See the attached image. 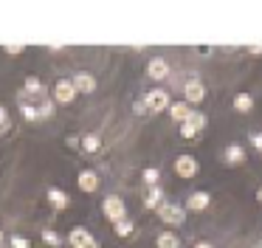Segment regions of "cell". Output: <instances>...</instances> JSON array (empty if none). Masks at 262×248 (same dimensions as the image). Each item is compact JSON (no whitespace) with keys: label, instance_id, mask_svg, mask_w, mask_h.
I'll return each instance as SVG.
<instances>
[{"label":"cell","instance_id":"6da1fadb","mask_svg":"<svg viewBox=\"0 0 262 248\" xmlns=\"http://www.w3.org/2000/svg\"><path fill=\"white\" fill-rule=\"evenodd\" d=\"M158 217L169 225H181L183 220H186V212H183V206H169V203H164V206L158 209Z\"/></svg>","mask_w":262,"mask_h":248},{"label":"cell","instance_id":"7a4b0ae2","mask_svg":"<svg viewBox=\"0 0 262 248\" xmlns=\"http://www.w3.org/2000/svg\"><path fill=\"white\" fill-rule=\"evenodd\" d=\"M147 107H149L152 113L166 110V107H169V93H166V90H161V88L149 90V93H147Z\"/></svg>","mask_w":262,"mask_h":248},{"label":"cell","instance_id":"3957f363","mask_svg":"<svg viewBox=\"0 0 262 248\" xmlns=\"http://www.w3.org/2000/svg\"><path fill=\"white\" fill-rule=\"evenodd\" d=\"M104 214H107V220H113V223H121V220H124V203H121V197L110 195L107 200H104Z\"/></svg>","mask_w":262,"mask_h":248},{"label":"cell","instance_id":"277c9868","mask_svg":"<svg viewBox=\"0 0 262 248\" xmlns=\"http://www.w3.org/2000/svg\"><path fill=\"white\" fill-rule=\"evenodd\" d=\"M76 96V88L71 79H62V82H57V88H54V99L59 101V105H68V101H74Z\"/></svg>","mask_w":262,"mask_h":248},{"label":"cell","instance_id":"5b68a950","mask_svg":"<svg viewBox=\"0 0 262 248\" xmlns=\"http://www.w3.org/2000/svg\"><path fill=\"white\" fill-rule=\"evenodd\" d=\"M175 169H178L181 178H194V175H198V161H194L192 155H181L175 161Z\"/></svg>","mask_w":262,"mask_h":248},{"label":"cell","instance_id":"8992f818","mask_svg":"<svg viewBox=\"0 0 262 248\" xmlns=\"http://www.w3.org/2000/svg\"><path fill=\"white\" fill-rule=\"evenodd\" d=\"M68 240H71V245H74V248H99V245H96V240H93V237L88 234L85 229H74Z\"/></svg>","mask_w":262,"mask_h":248},{"label":"cell","instance_id":"52a82bcc","mask_svg":"<svg viewBox=\"0 0 262 248\" xmlns=\"http://www.w3.org/2000/svg\"><path fill=\"white\" fill-rule=\"evenodd\" d=\"M71 82H74L76 93H93V90H96V79H93L91 73H76Z\"/></svg>","mask_w":262,"mask_h":248},{"label":"cell","instance_id":"ba28073f","mask_svg":"<svg viewBox=\"0 0 262 248\" xmlns=\"http://www.w3.org/2000/svg\"><path fill=\"white\" fill-rule=\"evenodd\" d=\"M79 189H85V192H96L99 189V175L93 172V169L79 172Z\"/></svg>","mask_w":262,"mask_h":248},{"label":"cell","instance_id":"9c48e42d","mask_svg":"<svg viewBox=\"0 0 262 248\" xmlns=\"http://www.w3.org/2000/svg\"><path fill=\"white\" fill-rule=\"evenodd\" d=\"M203 85L198 82V79H189L186 82V101H192V105H198V101H203Z\"/></svg>","mask_w":262,"mask_h":248},{"label":"cell","instance_id":"30bf717a","mask_svg":"<svg viewBox=\"0 0 262 248\" xmlns=\"http://www.w3.org/2000/svg\"><path fill=\"white\" fill-rule=\"evenodd\" d=\"M169 113H172V118H175V121H181V124H186L189 116H192V110H189V101H178V105H172Z\"/></svg>","mask_w":262,"mask_h":248},{"label":"cell","instance_id":"8fae6325","mask_svg":"<svg viewBox=\"0 0 262 248\" xmlns=\"http://www.w3.org/2000/svg\"><path fill=\"white\" fill-rule=\"evenodd\" d=\"M209 203H211L209 192H194V195H189V209H194V212H203Z\"/></svg>","mask_w":262,"mask_h":248},{"label":"cell","instance_id":"7c38bea8","mask_svg":"<svg viewBox=\"0 0 262 248\" xmlns=\"http://www.w3.org/2000/svg\"><path fill=\"white\" fill-rule=\"evenodd\" d=\"M166 73H169V65H166V59H152L149 62V76L152 79H166Z\"/></svg>","mask_w":262,"mask_h":248},{"label":"cell","instance_id":"4fadbf2b","mask_svg":"<svg viewBox=\"0 0 262 248\" xmlns=\"http://www.w3.org/2000/svg\"><path fill=\"white\" fill-rule=\"evenodd\" d=\"M144 206H147V209H161V206H164V192H161L158 186H152L149 195H147V200H144Z\"/></svg>","mask_w":262,"mask_h":248},{"label":"cell","instance_id":"5bb4252c","mask_svg":"<svg viewBox=\"0 0 262 248\" xmlns=\"http://www.w3.org/2000/svg\"><path fill=\"white\" fill-rule=\"evenodd\" d=\"M48 200H51L54 209H65L68 206V195L62 189H48Z\"/></svg>","mask_w":262,"mask_h":248},{"label":"cell","instance_id":"9a60e30c","mask_svg":"<svg viewBox=\"0 0 262 248\" xmlns=\"http://www.w3.org/2000/svg\"><path fill=\"white\" fill-rule=\"evenodd\" d=\"M26 93L46 99V88H42V82H40V79H34V76H29V79H26Z\"/></svg>","mask_w":262,"mask_h":248},{"label":"cell","instance_id":"2e32d148","mask_svg":"<svg viewBox=\"0 0 262 248\" xmlns=\"http://www.w3.org/2000/svg\"><path fill=\"white\" fill-rule=\"evenodd\" d=\"M189 127L194 130V133H200V130L206 127V113H198V110H192V116H189Z\"/></svg>","mask_w":262,"mask_h":248},{"label":"cell","instance_id":"e0dca14e","mask_svg":"<svg viewBox=\"0 0 262 248\" xmlns=\"http://www.w3.org/2000/svg\"><path fill=\"white\" fill-rule=\"evenodd\" d=\"M234 107H237V110H239V113H248V110H251V107H254V99H251V96H248V93H239V96H237V99H234Z\"/></svg>","mask_w":262,"mask_h":248},{"label":"cell","instance_id":"ac0fdd59","mask_svg":"<svg viewBox=\"0 0 262 248\" xmlns=\"http://www.w3.org/2000/svg\"><path fill=\"white\" fill-rule=\"evenodd\" d=\"M243 147H237V144H231V147H228V150H226V161L228 163H243Z\"/></svg>","mask_w":262,"mask_h":248},{"label":"cell","instance_id":"d6986e66","mask_svg":"<svg viewBox=\"0 0 262 248\" xmlns=\"http://www.w3.org/2000/svg\"><path fill=\"white\" fill-rule=\"evenodd\" d=\"M82 147H85V152H96L99 147H102V141H99L96 133H88L85 138H82Z\"/></svg>","mask_w":262,"mask_h":248},{"label":"cell","instance_id":"ffe728a7","mask_svg":"<svg viewBox=\"0 0 262 248\" xmlns=\"http://www.w3.org/2000/svg\"><path fill=\"white\" fill-rule=\"evenodd\" d=\"M158 248H181V245H178V237L175 234L164 231V234H158Z\"/></svg>","mask_w":262,"mask_h":248},{"label":"cell","instance_id":"44dd1931","mask_svg":"<svg viewBox=\"0 0 262 248\" xmlns=\"http://www.w3.org/2000/svg\"><path fill=\"white\" fill-rule=\"evenodd\" d=\"M158 178H161V172L158 169H144V183L152 189V186H158Z\"/></svg>","mask_w":262,"mask_h":248},{"label":"cell","instance_id":"7402d4cb","mask_svg":"<svg viewBox=\"0 0 262 248\" xmlns=\"http://www.w3.org/2000/svg\"><path fill=\"white\" fill-rule=\"evenodd\" d=\"M20 107H23V116H26V121H40V110H34V107H29L26 101H20Z\"/></svg>","mask_w":262,"mask_h":248},{"label":"cell","instance_id":"603a6c76","mask_svg":"<svg viewBox=\"0 0 262 248\" xmlns=\"http://www.w3.org/2000/svg\"><path fill=\"white\" fill-rule=\"evenodd\" d=\"M116 234H119V237H130V234H133V223H130V220H121V223H116Z\"/></svg>","mask_w":262,"mask_h":248},{"label":"cell","instance_id":"cb8c5ba5","mask_svg":"<svg viewBox=\"0 0 262 248\" xmlns=\"http://www.w3.org/2000/svg\"><path fill=\"white\" fill-rule=\"evenodd\" d=\"M54 116V105L48 99H42V105H40V118H51Z\"/></svg>","mask_w":262,"mask_h":248},{"label":"cell","instance_id":"d4e9b609","mask_svg":"<svg viewBox=\"0 0 262 248\" xmlns=\"http://www.w3.org/2000/svg\"><path fill=\"white\" fill-rule=\"evenodd\" d=\"M42 240H46L48 242V245H59V242H62V240H59V234H57V231H42Z\"/></svg>","mask_w":262,"mask_h":248},{"label":"cell","instance_id":"484cf974","mask_svg":"<svg viewBox=\"0 0 262 248\" xmlns=\"http://www.w3.org/2000/svg\"><path fill=\"white\" fill-rule=\"evenodd\" d=\"M23 48H26V45H20V43H9V45H3V51H6V54H20Z\"/></svg>","mask_w":262,"mask_h":248},{"label":"cell","instance_id":"4316f807","mask_svg":"<svg viewBox=\"0 0 262 248\" xmlns=\"http://www.w3.org/2000/svg\"><path fill=\"white\" fill-rule=\"evenodd\" d=\"M181 133H183V138H194V135H198L192 127H189V124H181Z\"/></svg>","mask_w":262,"mask_h":248},{"label":"cell","instance_id":"83f0119b","mask_svg":"<svg viewBox=\"0 0 262 248\" xmlns=\"http://www.w3.org/2000/svg\"><path fill=\"white\" fill-rule=\"evenodd\" d=\"M9 130H12V121H9V116H6L3 121H0V135H6Z\"/></svg>","mask_w":262,"mask_h":248},{"label":"cell","instance_id":"f1b7e54d","mask_svg":"<svg viewBox=\"0 0 262 248\" xmlns=\"http://www.w3.org/2000/svg\"><path fill=\"white\" fill-rule=\"evenodd\" d=\"M251 144H254L256 150H262V133H254V135H251Z\"/></svg>","mask_w":262,"mask_h":248},{"label":"cell","instance_id":"f546056e","mask_svg":"<svg viewBox=\"0 0 262 248\" xmlns=\"http://www.w3.org/2000/svg\"><path fill=\"white\" fill-rule=\"evenodd\" d=\"M12 245H14V248H26L29 242H26L23 237H12Z\"/></svg>","mask_w":262,"mask_h":248},{"label":"cell","instance_id":"4dcf8cb0","mask_svg":"<svg viewBox=\"0 0 262 248\" xmlns=\"http://www.w3.org/2000/svg\"><path fill=\"white\" fill-rule=\"evenodd\" d=\"M248 51H251V54H254V56H259V54H262V45H251Z\"/></svg>","mask_w":262,"mask_h":248},{"label":"cell","instance_id":"1f68e13d","mask_svg":"<svg viewBox=\"0 0 262 248\" xmlns=\"http://www.w3.org/2000/svg\"><path fill=\"white\" fill-rule=\"evenodd\" d=\"M6 116H9V113L3 110V105H0V121H3V118H6Z\"/></svg>","mask_w":262,"mask_h":248},{"label":"cell","instance_id":"d6a6232c","mask_svg":"<svg viewBox=\"0 0 262 248\" xmlns=\"http://www.w3.org/2000/svg\"><path fill=\"white\" fill-rule=\"evenodd\" d=\"M194 248H211V245H209V242H198Z\"/></svg>","mask_w":262,"mask_h":248},{"label":"cell","instance_id":"836d02e7","mask_svg":"<svg viewBox=\"0 0 262 248\" xmlns=\"http://www.w3.org/2000/svg\"><path fill=\"white\" fill-rule=\"evenodd\" d=\"M259 203H262V189H259Z\"/></svg>","mask_w":262,"mask_h":248},{"label":"cell","instance_id":"e575fe53","mask_svg":"<svg viewBox=\"0 0 262 248\" xmlns=\"http://www.w3.org/2000/svg\"><path fill=\"white\" fill-rule=\"evenodd\" d=\"M0 242H3V231H0Z\"/></svg>","mask_w":262,"mask_h":248},{"label":"cell","instance_id":"d590c367","mask_svg":"<svg viewBox=\"0 0 262 248\" xmlns=\"http://www.w3.org/2000/svg\"><path fill=\"white\" fill-rule=\"evenodd\" d=\"M259 248H262V245H259Z\"/></svg>","mask_w":262,"mask_h":248}]
</instances>
